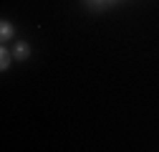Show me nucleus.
<instances>
[{"label":"nucleus","instance_id":"f03ea898","mask_svg":"<svg viewBox=\"0 0 159 152\" xmlns=\"http://www.w3.org/2000/svg\"><path fill=\"white\" fill-rule=\"evenodd\" d=\"M15 56H18V59H25V56H28V46H25V43H18Z\"/></svg>","mask_w":159,"mask_h":152},{"label":"nucleus","instance_id":"7ed1b4c3","mask_svg":"<svg viewBox=\"0 0 159 152\" xmlns=\"http://www.w3.org/2000/svg\"><path fill=\"white\" fill-rule=\"evenodd\" d=\"M0 64H3V69H8L10 66V53L3 48V51H0Z\"/></svg>","mask_w":159,"mask_h":152},{"label":"nucleus","instance_id":"f257e3e1","mask_svg":"<svg viewBox=\"0 0 159 152\" xmlns=\"http://www.w3.org/2000/svg\"><path fill=\"white\" fill-rule=\"evenodd\" d=\"M0 36H3V41H8V38L13 36V28H10V23H5V21H3V31H0Z\"/></svg>","mask_w":159,"mask_h":152}]
</instances>
